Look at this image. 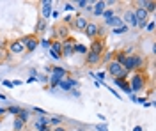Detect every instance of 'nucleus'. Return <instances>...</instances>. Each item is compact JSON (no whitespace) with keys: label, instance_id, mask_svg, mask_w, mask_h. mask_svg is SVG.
Here are the masks:
<instances>
[{"label":"nucleus","instance_id":"nucleus-1","mask_svg":"<svg viewBox=\"0 0 156 131\" xmlns=\"http://www.w3.org/2000/svg\"><path fill=\"white\" fill-rule=\"evenodd\" d=\"M107 71H108V74H110L112 78H117V80H122V78H126L128 74H129V73H126V69L115 60L108 62L107 64Z\"/></svg>","mask_w":156,"mask_h":131},{"label":"nucleus","instance_id":"nucleus-2","mask_svg":"<svg viewBox=\"0 0 156 131\" xmlns=\"http://www.w3.org/2000/svg\"><path fill=\"white\" fill-rule=\"evenodd\" d=\"M129 83H131V89H133V91H142V89L147 85L146 73H144L142 69L135 71V73H133V76L129 78Z\"/></svg>","mask_w":156,"mask_h":131},{"label":"nucleus","instance_id":"nucleus-3","mask_svg":"<svg viewBox=\"0 0 156 131\" xmlns=\"http://www.w3.org/2000/svg\"><path fill=\"white\" fill-rule=\"evenodd\" d=\"M5 50H7L9 55H23L25 53V46H23V43L20 39H11L5 44Z\"/></svg>","mask_w":156,"mask_h":131},{"label":"nucleus","instance_id":"nucleus-4","mask_svg":"<svg viewBox=\"0 0 156 131\" xmlns=\"http://www.w3.org/2000/svg\"><path fill=\"white\" fill-rule=\"evenodd\" d=\"M83 34L87 36L89 39H96V37H103L101 34H103V30H101V27L98 25L96 21H89L87 27H85V30H83Z\"/></svg>","mask_w":156,"mask_h":131},{"label":"nucleus","instance_id":"nucleus-5","mask_svg":"<svg viewBox=\"0 0 156 131\" xmlns=\"http://www.w3.org/2000/svg\"><path fill=\"white\" fill-rule=\"evenodd\" d=\"M71 37L69 36V27L68 25H64V23H58L55 25V29H53V41H60V39H68Z\"/></svg>","mask_w":156,"mask_h":131},{"label":"nucleus","instance_id":"nucleus-6","mask_svg":"<svg viewBox=\"0 0 156 131\" xmlns=\"http://www.w3.org/2000/svg\"><path fill=\"white\" fill-rule=\"evenodd\" d=\"M89 51L103 57V55H105V39H103V37H96V39H92L90 46H89Z\"/></svg>","mask_w":156,"mask_h":131},{"label":"nucleus","instance_id":"nucleus-7","mask_svg":"<svg viewBox=\"0 0 156 131\" xmlns=\"http://www.w3.org/2000/svg\"><path fill=\"white\" fill-rule=\"evenodd\" d=\"M20 41L23 43L25 51H34L39 46V39H37V36H34V34H32V36H23Z\"/></svg>","mask_w":156,"mask_h":131},{"label":"nucleus","instance_id":"nucleus-8","mask_svg":"<svg viewBox=\"0 0 156 131\" xmlns=\"http://www.w3.org/2000/svg\"><path fill=\"white\" fill-rule=\"evenodd\" d=\"M133 14H135V20H136V27H146V23H147V18H149V12H147L144 7H136L135 11H133Z\"/></svg>","mask_w":156,"mask_h":131},{"label":"nucleus","instance_id":"nucleus-9","mask_svg":"<svg viewBox=\"0 0 156 131\" xmlns=\"http://www.w3.org/2000/svg\"><path fill=\"white\" fill-rule=\"evenodd\" d=\"M60 43H62V57H69L75 51V39L68 37L66 41H60Z\"/></svg>","mask_w":156,"mask_h":131},{"label":"nucleus","instance_id":"nucleus-10","mask_svg":"<svg viewBox=\"0 0 156 131\" xmlns=\"http://www.w3.org/2000/svg\"><path fill=\"white\" fill-rule=\"evenodd\" d=\"M87 23H89V20L85 18V16L78 14L76 18L73 20V29H75V30H78V32H83V30H85V27H87Z\"/></svg>","mask_w":156,"mask_h":131},{"label":"nucleus","instance_id":"nucleus-11","mask_svg":"<svg viewBox=\"0 0 156 131\" xmlns=\"http://www.w3.org/2000/svg\"><path fill=\"white\" fill-rule=\"evenodd\" d=\"M50 48H51V55L53 57L62 59V43L60 41H51L50 43Z\"/></svg>","mask_w":156,"mask_h":131},{"label":"nucleus","instance_id":"nucleus-12","mask_svg":"<svg viewBox=\"0 0 156 131\" xmlns=\"http://www.w3.org/2000/svg\"><path fill=\"white\" fill-rule=\"evenodd\" d=\"M98 64H101V55H96V53H90L87 51V66H98Z\"/></svg>","mask_w":156,"mask_h":131},{"label":"nucleus","instance_id":"nucleus-13","mask_svg":"<svg viewBox=\"0 0 156 131\" xmlns=\"http://www.w3.org/2000/svg\"><path fill=\"white\" fill-rule=\"evenodd\" d=\"M124 21L126 23H129L131 27H136L138 23H136V20H135V14H133V11L131 9H128L126 12H124Z\"/></svg>","mask_w":156,"mask_h":131},{"label":"nucleus","instance_id":"nucleus-14","mask_svg":"<svg viewBox=\"0 0 156 131\" xmlns=\"http://www.w3.org/2000/svg\"><path fill=\"white\" fill-rule=\"evenodd\" d=\"M44 30H46V20H44V18H39L37 27H36V34H34V36H39V34H43Z\"/></svg>","mask_w":156,"mask_h":131},{"label":"nucleus","instance_id":"nucleus-15","mask_svg":"<svg viewBox=\"0 0 156 131\" xmlns=\"http://www.w3.org/2000/svg\"><path fill=\"white\" fill-rule=\"evenodd\" d=\"M7 59H9L7 50H5V48H0V64H2V62H7Z\"/></svg>","mask_w":156,"mask_h":131},{"label":"nucleus","instance_id":"nucleus-16","mask_svg":"<svg viewBox=\"0 0 156 131\" xmlns=\"http://www.w3.org/2000/svg\"><path fill=\"white\" fill-rule=\"evenodd\" d=\"M105 5H107V2H98L96 4V9H94V14H101L103 9H105Z\"/></svg>","mask_w":156,"mask_h":131},{"label":"nucleus","instance_id":"nucleus-17","mask_svg":"<svg viewBox=\"0 0 156 131\" xmlns=\"http://www.w3.org/2000/svg\"><path fill=\"white\" fill-rule=\"evenodd\" d=\"M121 23H122V21L119 20V18H108V21H107V25H110V27H117V25H121Z\"/></svg>","mask_w":156,"mask_h":131},{"label":"nucleus","instance_id":"nucleus-18","mask_svg":"<svg viewBox=\"0 0 156 131\" xmlns=\"http://www.w3.org/2000/svg\"><path fill=\"white\" fill-rule=\"evenodd\" d=\"M146 11H147V12H154V11H156V2H154V0H151V2H147V5H146Z\"/></svg>","mask_w":156,"mask_h":131},{"label":"nucleus","instance_id":"nucleus-19","mask_svg":"<svg viewBox=\"0 0 156 131\" xmlns=\"http://www.w3.org/2000/svg\"><path fill=\"white\" fill-rule=\"evenodd\" d=\"M75 51H78V53H87V48L83 44H75Z\"/></svg>","mask_w":156,"mask_h":131},{"label":"nucleus","instance_id":"nucleus-20","mask_svg":"<svg viewBox=\"0 0 156 131\" xmlns=\"http://www.w3.org/2000/svg\"><path fill=\"white\" fill-rule=\"evenodd\" d=\"M51 131H68V128H64V126H55Z\"/></svg>","mask_w":156,"mask_h":131},{"label":"nucleus","instance_id":"nucleus-21","mask_svg":"<svg viewBox=\"0 0 156 131\" xmlns=\"http://www.w3.org/2000/svg\"><path fill=\"white\" fill-rule=\"evenodd\" d=\"M51 124H55V126H60V119H58V117L51 119Z\"/></svg>","mask_w":156,"mask_h":131},{"label":"nucleus","instance_id":"nucleus-22","mask_svg":"<svg viewBox=\"0 0 156 131\" xmlns=\"http://www.w3.org/2000/svg\"><path fill=\"white\" fill-rule=\"evenodd\" d=\"M39 131H48V128L46 126H39Z\"/></svg>","mask_w":156,"mask_h":131},{"label":"nucleus","instance_id":"nucleus-23","mask_svg":"<svg viewBox=\"0 0 156 131\" xmlns=\"http://www.w3.org/2000/svg\"><path fill=\"white\" fill-rule=\"evenodd\" d=\"M78 131H87V129H78Z\"/></svg>","mask_w":156,"mask_h":131}]
</instances>
